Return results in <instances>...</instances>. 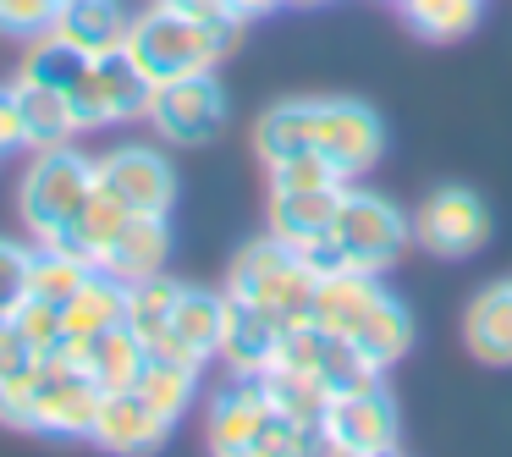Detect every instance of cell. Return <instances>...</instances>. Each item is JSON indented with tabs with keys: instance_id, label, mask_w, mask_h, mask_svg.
<instances>
[{
	"instance_id": "cell-18",
	"label": "cell",
	"mask_w": 512,
	"mask_h": 457,
	"mask_svg": "<svg viewBox=\"0 0 512 457\" xmlns=\"http://www.w3.org/2000/svg\"><path fill=\"white\" fill-rule=\"evenodd\" d=\"M347 342L364 353V364H375V369H391L402 353L413 347V314L402 309L397 298H391L386 287L375 292V298L358 309V320L347 325Z\"/></svg>"
},
{
	"instance_id": "cell-25",
	"label": "cell",
	"mask_w": 512,
	"mask_h": 457,
	"mask_svg": "<svg viewBox=\"0 0 512 457\" xmlns=\"http://www.w3.org/2000/svg\"><path fill=\"white\" fill-rule=\"evenodd\" d=\"M133 391L149 402V408H160L171 424L182 419V413L193 408V397H199V364H188V358H166V353H149L144 369H138Z\"/></svg>"
},
{
	"instance_id": "cell-27",
	"label": "cell",
	"mask_w": 512,
	"mask_h": 457,
	"mask_svg": "<svg viewBox=\"0 0 512 457\" xmlns=\"http://www.w3.org/2000/svg\"><path fill=\"white\" fill-rule=\"evenodd\" d=\"M259 380H265L270 402H276L287 419H298L303 430H314V441H320V419H325V402H331V391H325L314 375H303V369H287V364L265 369Z\"/></svg>"
},
{
	"instance_id": "cell-32",
	"label": "cell",
	"mask_w": 512,
	"mask_h": 457,
	"mask_svg": "<svg viewBox=\"0 0 512 457\" xmlns=\"http://www.w3.org/2000/svg\"><path fill=\"white\" fill-rule=\"evenodd\" d=\"M265 171H270V188H342V182H347L342 171L320 155V149L287 155V160H276V166H265Z\"/></svg>"
},
{
	"instance_id": "cell-19",
	"label": "cell",
	"mask_w": 512,
	"mask_h": 457,
	"mask_svg": "<svg viewBox=\"0 0 512 457\" xmlns=\"http://www.w3.org/2000/svg\"><path fill=\"white\" fill-rule=\"evenodd\" d=\"M463 342L479 364H512V281H490L463 309Z\"/></svg>"
},
{
	"instance_id": "cell-13",
	"label": "cell",
	"mask_w": 512,
	"mask_h": 457,
	"mask_svg": "<svg viewBox=\"0 0 512 457\" xmlns=\"http://www.w3.org/2000/svg\"><path fill=\"white\" fill-rule=\"evenodd\" d=\"M221 325H226V292H204V287H182L177 309H171V325L149 353L166 358H188V364H210L215 347H221Z\"/></svg>"
},
{
	"instance_id": "cell-16",
	"label": "cell",
	"mask_w": 512,
	"mask_h": 457,
	"mask_svg": "<svg viewBox=\"0 0 512 457\" xmlns=\"http://www.w3.org/2000/svg\"><path fill=\"white\" fill-rule=\"evenodd\" d=\"M127 28H133V12L122 0H67V6H56L50 34L94 61V56H116L127 45Z\"/></svg>"
},
{
	"instance_id": "cell-17",
	"label": "cell",
	"mask_w": 512,
	"mask_h": 457,
	"mask_svg": "<svg viewBox=\"0 0 512 457\" xmlns=\"http://www.w3.org/2000/svg\"><path fill=\"white\" fill-rule=\"evenodd\" d=\"M342 188H270V210H265L270 237H281L287 248H309L314 237L331 232Z\"/></svg>"
},
{
	"instance_id": "cell-35",
	"label": "cell",
	"mask_w": 512,
	"mask_h": 457,
	"mask_svg": "<svg viewBox=\"0 0 512 457\" xmlns=\"http://www.w3.org/2000/svg\"><path fill=\"white\" fill-rule=\"evenodd\" d=\"M39 353L23 342V331H17L12 320H0V391L6 386H23L28 375H34Z\"/></svg>"
},
{
	"instance_id": "cell-33",
	"label": "cell",
	"mask_w": 512,
	"mask_h": 457,
	"mask_svg": "<svg viewBox=\"0 0 512 457\" xmlns=\"http://www.w3.org/2000/svg\"><path fill=\"white\" fill-rule=\"evenodd\" d=\"M28 270H34V248L0 237V320H12L28 303Z\"/></svg>"
},
{
	"instance_id": "cell-15",
	"label": "cell",
	"mask_w": 512,
	"mask_h": 457,
	"mask_svg": "<svg viewBox=\"0 0 512 457\" xmlns=\"http://www.w3.org/2000/svg\"><path fill=\"white\" fill-rule=\"evenodd\" d=\"M171 430H177V424L160 408H149L138 391H105L89 441L105 446V452H160Z\"/></svg>"
},
{
	"instance_id": "cell-4",
	"label": "cell",
	"mask_w": 512,
	"mask_h": 457,
	"mask_svg": "<svg viewBox=\"0 0 512 457\" xmlns=\"http://www.w3.org/2000/svg\"><path fill=\"white\" fill-rule=\"evenodd\" d=\"M94 193V160L72 144L34 149L23 182H17V215H23L34 243H61L67 226L78 221V210Z\"/></svg>"
},
{
	"instance_id": "cell-39",
	"label": "cell",
	"mask_w": 512,
	"mask_h": 457,
	"mask_svg": "<svg viewBox=\"0 0 512 457\" xmlns=\"http://www.w3.org/2000/svg\"><path fill=\"white\" fill-rule=\"evenodd\" d=\"M287 6H320V0H287Z\"/></svg>"
},
{
	"instance_id": "cell-31",
	"label": "cell",
	"mask_w": 512,
	"mask_h": 457,
	"mask_svg": "<svg viewBox=\"0 0 512 457\" xmlns=\"http://www.w3.org/2000/svg\"><path fill=\"white\" fill-rule=\"evenodd\" d=\"M12 325L23 331V342L34 347L39 358H45V353H61V347H67V320H61V303L28 298L23 309L12 314Z\"/></svg>"
},
{
	"instance_id": "cell-2",
	"label": "cell",
	"mask_w": 512,
	"mask_h": 457,
	"mask_svg": "<svg viewBox=\"0 0 512 457\" xmlns=\"http://www.w3.org/2000/svg\"><path fill=\"white\" fill-rule=\"evenodd\" d=\"M100 397L105 391L94 386L89 369L72 353H45L23 386L0 391V424L23 430V435H67V441H83L94 430Z\"/></svg>"
},
{
	"instance_id": "cell-38",
	"label": "cell",
	"mask_w": 512,
	"mask_h": 457,
	"mask_svg": "<svg viewBox=\"0 0 512 457\" xmlns=\"http://www.w3.org/2000/svg\"><path fill=\"white\" fill-rule=\"evenodd\" d=\"M287 0H232V12L243 17V23H254V17H270V12H281Z\"/></svg>"
},
{
	"instance_id": "cell-22",
	"label": "cell",
	"mask_w": 512,
	"mask_h": 457,
	"mask_svg": "<svg viewBox=\"0 0 512 457\" xmlns=\"http://www.w3.org/2000/svg\"><path fill=\"white\" fill-rule=\"evenodd\" d=\"M171 259V226L166 215H133V221L122 226V237H116V248L105 254L100 270H111L116 281H144V276H160Z\"/></svg>"
},
{
	"instance_id": "cell-20",
	"label": "cell",
	"mask_w": 512,
	"mask_h": 457,
	"mask_svg": "<svg viewBox=\"0 0 512 457\" xmlns=\"http://www.w3.org/2000/svg\"><path fill=\"white\" fill-rule=\"evenodd\" d=\"M61 353H72L83 369H89V380L100 391H133V380H138V369H144V358H149V347L133 336V325H111V331H100V336H89L83 347H61Z\"/></svg>"
},
{
	"instance_id": "cell-29",
	"label": "cell",
	"mask_w": 512,
	"mask_h": 457,
	"mask_svg": "<svg viewBox=\"0 0 512 457\" xmlns=\"http://www.w3.org/2000/svg\"><path fill=\"white\" fill-rule=\"evenodd\" d=\"M89 259H78L72 248L61 243H34V270H28V298H45V303H67L72 292L89 281Z\"/></svg>"
},
{
	"instance_id": "cell-11",
	"label": "cell",
	"mask_w": 512,
	"mask_h": 457,
	"mask_svg": "<svg viewBox=\"0 0 512 457\" xmlns=\"http://www.w3.org/2000/svg\"><path fill=\"white\" fill-rule=\"evenodd\" d=\"M314 149L353 182L386 155V127L358 100H314Z\"/></svg>"
},
{
	"instance_id": "cell-6",
	"label": "cell",
	"mask_w": 512,
	"mask_h": 457,
	"mask_svg": "<svg viewBox=\"0 0 512 457\" xmlns=\"http://www.w3.org/2000/svg\"><path fill=\"white\" fill-rule=\"evenodd\" d=\"M402 441V413L391 402V391L375 380L364 386H347L325 402V419H320V446L325 452H342V457H386L397 452Z\"/></svg>"
},
{
	"instance_id": "cell-5",
	"label": "cell",
	"mask_w": 512,
	"mask_h": 457,
	"mask_svg": "<svg viewBox=\"0 0 512 457\" xmlns=\"http://www.w3.org/2000/svg\"><path fill=\"white\" fill-rule=\"evenodd\" d=\"M331 243L342 248L347 270H364V276H386L413 243V221L397 210L391 199L369 188H342V204H336V221H331Z\"/></svg>"
},
{
	"instance_id": "cell-7",
	"label": "cell",
	"mask_w": 512,
	"mask_h": 457,
	"mask_svg": "<svg viewBox=\"0 0 512 457\" xmlns=\"http://www.w3.org/2000/svg\"><path fill=\"white\" fill-rule=\"evenodd\" d=\"M149 94H155V83L133 67V56H127V50H116V56L83 61V72L72 78L67 100H72V111H78V127L89 133V127L138 122V116L149 111Z\"/></svg>"
},
{
	"instance_id": "cell-8",
	"label": "cell",
	"mask_w": 512,
	"mask_h": 457,
	"mask_svg": "<svg viewBox=\"0 0 512 457\" xmlns=\"http://www.w3.org/2000/svg\"><path fill=\"white\" fill-rule=\"evenodd\" d=\"M144 122L177 149L210 144V138L226 127V94H221V83H215V72H193V78H177V83H155Z\"/></svg>"
},
{
	"instance_id": "cell-14",
	"label": "cell",
	"mask_w": 512,
	"mask_h": 457,
	"mask_svg": "<svg viewBox=\"0 0 512 457\" xmlns=\"http://www.w3.org/2000/svg\"><path fill=\"white\" fill-rule=\"evenodd\" d=\"M281 331H287V325H281L276 314H265V309H254V303H243V298L226 292V325H221V347H215V358H221L232 375L259 380L270 364H276V353H281Z\"/></svg>"
},
{
	"instance_id": "cell-28",
	"label": "cell",
	"mask_w": 512,
	"mask_h": 457,
	"mask_svg": "<svg viewBox=\"0 0 512 457\" xmlns=\"http://www.w3.org/2000/svg\"><path fill=\"white\" fill-rule=\"evenodd\" d=\"M177 292H182V281H171L166 270L127 287V325H133V336H138L144 347H155L160 336H166L171 309H177Z\"/></svg>"
},
{
	"instance_id": "cell-40",
	"label": "cell",
	"mask_w": 512,
	"mask_h": 457,
	"mask_svg": "<svg viewBox=\"0 0 512 457\" xmlns=\"http://www.w3.org/2000/svg\"><path fill=\"white\" fill-rule=\"evenodd\" d=\"M56 6H67V0H56Z\"/></svg>"
},
{
	"instance_id": "cell-26",
	"label": "cell",
	"mask_w": 512,
	"mask_h": 457,
	"mask_svg": "<svg viewBox=\"0 0 512 457\" xmlns=\"http://www.w3.org/2000/svg\"><path fill=\"white\" fill-rule=\"evenodd\" d=\"M303 149H314V100H281L254 122V155L265 166L303 155Z\"/></svg>"
},
{
	"instance_id": "cell-23",
	"label": "cell",
	"mask_w": 512,
	"mask_h": 457,
	"mask_svg": "<svg viewBox=\"0 0 512 457\" xmlns=\"http://www.w3.org/2000/svg\"><path fill=\"white\" fill-rule=\"evenodd\" d=\"M133 221V210H127L116 193H105L100 182H94V193H89V204L78 210V221L67 226V237H61V248H72L78 259H89L94 270L105 265V254L116 248V237H122V226Z\"/></svg>"
},
{
	"instance_id": "cell-1",
	"label": "cell",
	"mask_w": 512,
	"mask_h": 457,
	"mask_svg": "<svg viewBox=\"0 0 512 457\" xmlns=\"http://www.w3.org/2000/svg\"><path fill=\"white\" fill-rule=\"evenodd\" d=\"M248 23H210V17L182 12L177 0H155L127 28V56L149 83H177L193 72H215V61L237 45Z\"/></svg>"
},
{
	"instance_id": "cell-37",
	"label": "cell",
	"mask_w": 512,
	"mask_h": 457,
	"mask_svg": "<svg viewBox=\"0 0 512 457\" xmlns=\"http://www.w3.org/2000/svg\"><path fill=\"white\" fill-rule=\"evenodd\" d=\"M177 6L193 17H210V23H243V17L232 12V0H177Z\"/></svg>"
},
{
	"instance_id": "cell-30",
	"label": "cell",
	"mask_w": 512,
	"mask_h": 457,
	"mask_svg": "<svg viewBox=\"0 0 512 457\" xmlns=\"http://www.w3.org/2000/svg\"><path fill=\"white\" fill-rule=\"evenodd\" d=\"M397 6L424 39H463L479 23V6L485 0H397Z\"/></svg>"
},
{
	"instance_id": "cell-21",
	"label": "cell",
	"mask_w": 512,
	"mask_h": 457,
	"mask_svg": "<svg viewBox=\"0 0 512 457\" xmlns=\"http://www.w3.org/2000/svg\"><path fill=\"white\" fill-rule=\"evenodd\" d=\"M61 320H67V347H83L89 336L122 325L127 320V281H116L111 270H89V281L61 303Z\"/></svg>"
},
{
	"instance_id": "cell-3",
	"label": "cell",
	"mask_w": 512,
	"mask_h": 457,
	"mask_svg": "<svg viewBox=\"0 0 512 457\" xmlns=\"http://www.w3.org/2000/svg\"><path fill=\"white\" fill-rule=\"evenodd\" d=\"M314 287H320V276L309 270V259L298 254V248H287L281 237H254V243L237 248L232 270H226V292L243 303H254V309L276 314L281 325H298L314 314Z\"/></svg>"
},
{
	"instance_id": "cell-12",
	"label": "cell",
	"mask_w": 512,
	"mask_h": 457,
	"mask_svg": "<svg viewBox=\"0 0 512 457\" xmlns=\"http://www.w3.org/2000/svg\"><path fill=\"white\" fill-rule=\"evenodd\" d=\"M270 413H276V402H270L265 380L232 375V386L210 397L204 441H210V452H221V457H254V441L270 424Z\"/></svg>"
},
{
	"instance_id": "cell-36",
	"label": "cell",
	"mask_w": 512,
	"mask_h": 457,
	"mask_svg": "<svg viewBox=\"0 0 512 457\" xmlns=\"http://www.w3.org/2000/svg\"><path fill=\"white\" fill-rule=\"evenodd\" d=\"M28 149V127H23V100H17V83H0V160Z\"/></svg>"
},
{
	"instance_id": "cell-34",
	"label": "cell",
	"mask_w": 512,
	"mask_h": 457,
	"mask_svg": "<svg viewBox=\"0 0 512 457\" xmlns=\"http://www.w3.org/2000/svg\"><path fill=\"white\" fill-rule=\"evenodd\" d=\"M56 23V0H0V39H39Z\"/></svg>"
},
{
	"instance_id": "cell-24",
	"label": "cell",
	"mask_w": 512,
	"mask_h": 457,
	"mask_svg": "<svg viewBox=\"0 0 512 457\" xmlns=\"http://www.w3.org/2000/svg\"><path fill=\"white\" fill-rule=\"evenodd\" d=\"M17 100H23L28 149H56V144H72V133H83L78 111H72V100H67V89L17 78Z\"/></svg>"
},
{
	"instance_id": "cell-10",
	"label": "cell",
	"mask_w": 512,
	"mask_h": 457,
	"mask_svg": "<svg viewBox=\"0 0 512 457\" xmlns=\"http://www.w3.org/2000/svg\"><path fill=\"white\" fill-rule=\"evenodd\" d=\"M94 182L127 204L133 215H171L177 204V171L155 144H116L94 160Z\"/></svg>"
},
{
	"instance_id": "cell-9",
	"label": "cell",
	"mask_w": 512,
	"mask_h": 457,
	"mask_svg": "<svg viewBox=\"0 0 512 457\" xmlns=\"http://www.w3.org/2000/svg\"><path fill=\"white\" fill-rule=\"evenodd\" d=\"M413 221V243L435 259H468L490 243V210L474 188H435Z\"/></svg>"
}]
</instances>
